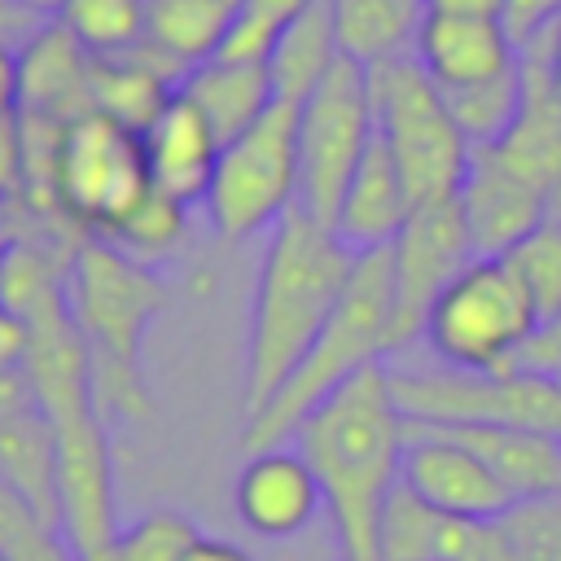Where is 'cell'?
Masks as SVG:
<instances>
[{"label":"cell","mask_w":561,"mask_h":561,"mask_svg":"<svg viewBox=\"0 0 561 561\" xmlns=\"http://www.w3.org/2000/svg\"><path fill=\"white\" fill-rule=\"evenodd\" d=\"M368 83H373L377 136L399 162L412 202L425 206L456 197L473 162V140L460 131L443 88L425 75L416 53L408 48L386 61H373Z\"/></svg>","instance_id":"5"},{"label":"cell","mask_w":561,"mask_h":561,"mask_svg":"<svg viewBox=\"0 0 561 561\" xmlns=\"http://www.w3.org/2000/svg\"><path fill=\"white\" fill-rule=\"evenodd\" d=\"M434 430L478 451L491 465V473L513 491V500L561 491V434L526 430V425H434Z\"/></svg>","instance_id":"20"},{"label":"cell","mask_w":561,"mask_h":561,"mask_svg":"<svg viewBox=\"0 0 561 561\" xmlns=\"http://www.w3.org/2000/svg\"><path fill=\"white\" fill-rule=\"evenodd\" d=\"M31 408H39V403H35V390H31L26 368H4L0 364V421L22 416Z\"/></svg>","instance_id":"38"},{"label":"cell","mask_w":561,"mask_h":561,"mask_svg":"<svg viewBox=\"0 0 561 561\" xmlns=\"http://www.w3.org/2000/svg\"><path fill=\"white\" fill-rule=\"evenodd\" d=\"M394 403L408 421L425 425H526V430H561V377L535 368L508 373H469V368H434V373H399L390 368Z\"/></svg>","instance_id":"10"},{"label":"cell","mask_w":561,"mask_h":561,"mask_svg":"<svg viewBox=\"0 0 561 561\" xmlns=\"http://www.w3.org/2000/svg\"><path fill=\"white\" fill-rule=\"evenodd\" d=\"M197 526L175 508H153L131 526H118L114 543L96 561H184Z\"/></svg>","instance_id":"32"},{"label":"cell","mask_w":561,"mask_h":561,"mask_svg":"<svg viewBox=\"0 0 561 561\" xmlns=\"http://www.w3.org/2000/svg\"><path fill=\"white\" fill-rule=\"evenodd\" d=\"M0 482L9 491H18L35 513H44L53 526H61V508H57V430L39 408L0 421Z\"/></svg>","instance_id":"22"},{"label":"cell","mask_w":561,"mask_h":561,"mask_svg":"<svg viewBox=\"0 0 561 561\" xmlns=\"http://www.w3.org/2000/svg\"><path fill=\"white\" fill-rule=\"evenodd\" d=\"M57 22L92 57H114V53H127L149 39L145 0H61Z\"/></svg>","instance_id":"26"},{"label":"cell","mask_w":561,"mask_h":561,"mask_svg":"<svg viewBox=\"0 0 561 561\" xmlns=\"http://www.w3.org/2000/svg\"><path fill=\"white\" fill-rule=\"evenodd\" d=\"M443 517L399 482L381 513V561H438Z\"/></svg>","instance_id":"29"},{"label":"cell","mask_w":561,"mask_h":561,"mask_svg":"<svg viewBox=\"0 0 561 561\" xmlns=\"http://www.w3.org/2000/svg\"><path fill=\"white\" fill-rule=\"evenodd\" d=\"M548 215L552 219H561V175L552 180V188H548Z\"/></svg>","instance_id":"44"},{"label":"cell","mask_w":561,"mask_h":561,"mask_svg":"<svg viewBox=\"0 0 561 561\" xmlns=\"http://www.w3.org/2000/svg\"><path fill=\"white\" fill-rule=\"evenodd\" d=\"M508 561H561V491L522 495L500 517Z\"/></svg>","instance_id":"30"},{"label":"cell","mask_w":561,"mask_h":561,"mask_svg":"<svg viewBox=\"0 0 561 561\" xmlns=\"http://www.w3.org/2000/svg\"><path fill=\"white\" fill-rule=\"evenodd\" d=\"M53 18H44V13H35V9H26V4H18V0H0V44H9V48H26L44 26H48Z\"/></svg>","instance_id":"36"},{"label":"cell","mask_w":561,"mask_h":561,"mask_svg":"<svg viewBox=\"0 0 561 561\" xmlns=\"http://www.w3.org/2000/svg\"><path fill=\"white\" fill-rule=\"evenodd\" d=\"M460 210L478 254H508L535 224L548 219V193L517 175L495 149L478 145L460 184Z\"/></svg>","instance_id":"16"},{"label":"cell","mask_w":561,"mask_h":561,"mask_svg":"<svg viewBox=\"0 0 561 561\" xmlns=\"http://www.w3.org/2000/svg\"><path fill=\"white\" fill-rule=\"evenodd\" d=\"M26 351H31V324L0 307V364L26 368Z\"/></svg>","instance_id":"39"},{"label":"cell","mask_w":561,"mask_h":561,"mask_svg":"<svg viewBox=\"0 0 561 561\" xmlns=\"http://www.w3.org/2000/svg\"><path fill=\"white\" fill-rule=\"evenodd\" d=\"M557 434H561V430H557Z\"/></svg>","instance_id":"47"},{"label":"cell","mask_w":561,"mask_h":561,"mask_svg":"<svg viewBox=\"0 0 561 561\" xmlns=\"http://www.w3.org/2000/svg\"><path fill=\"white\" fill-rule=\"evenodd\" d=\"M66 302L92 355V386L105 416L145 421L153 412L140 368L145 329L167 307L162 280L149 263L123 254L118 245L88 237L66 272Z\"/></svg>","instance_id":"3"},{"label":"cell","mask_w":561,"mask_h":561,"mask_svg":"<svg viewBox=\"0 0 561 561\" xmlns=\"http://www.w3.org/2000/svg\"><path fill=\"white\" fill-rule=\"evenodd\" d=\"M22 105V53L0 44V118L18 114Z\"/></svg>","instance_id":"40"},{"label":"cell","mask_w":561,"mask_h":561,"mask_svg":"<svg viewBox=\"0 0 561 561\" xmlns=\"http://www.w3.org/2000/svg\"><path fill=\"white\" fill-rule=\"evenodd\" d=\"M0 561H9V557H4V552H0Z\"/></svg>","instance_id":"46"},{"label":"cell","mask_w":561,"mask_h":561,"mask_svg":"<svg viewBox=\"0 0 561 561\" xmlns=\"http://www.w3.org/2000/svg\"><path fill=\"white\" fill-rule=\"evenodd\" d=\"M57 430V508L61 535L79 561H96L114 535V465H110V434L101 412L53 421Z\"/></svg>","instance_id":"12"},{"label":"cell","mask_w":561,"mask_h":561,"mask_svg":"<svg viewBox=\"0 0 561 561\" xmlns=\"http://www.w3.org/2000/svg\"><path fill=\"white\" fill-rule=\"evenodd\" d=\"M508 267L517 272V280L526 285L535 311H539V329L561 320V219H543L535 224L508 254Z\"/></svg>","instance_id":"27"},{"label":"cell","mask_w":561,"mask_h":561,"mask_svg":"<svg viewBox=\"0 0 561 561\" xmlns=\"http://www.w3.org/2000/svg\"><path fill=\"white\" fill-rule=\"evenodd\" d=\"M337 57H342V39H337V22H333V0H311L294 22H285V31L267 57L276 96L302 105Z\"/></svg>","instance_id":"23"},{"label":"cell","mask_w":561,"mask_h":561,"mask_svg":"<svg viewBox=\"0 0 561 561\" xmlns=\"http://www.w3.org/2000/svg\"><path fill=\"white\" fill-rule=\"evenodd\" d=\"M184 561H254L241 543H232V539H210V535H197L193 539V548L184 552Z\"/></svg>","instance_id":"41"},{"label":"cell","mask_w":561,"mask_h":561,"mask_svg":"<svg viewBox=\"0 0 561 561\" xmlns=\"http://www.w3.org/2000/svg\"><path fill=\"white\" fill-rule=\"evenodd\" d=\"M0 254H4V232H0Z\"/></svg>","instance_id":"45"},{"label":"cell","mask_w":561,"mask_h":561,"mask_svg":"<svg viewBox=\"0 0 561 561\" xmlns=\"http://www.w3.org/2000/svg\"><path fill=\"white\" fill-rule=\"evenodd\" d=\"M390 351H394V267H390V245H381L355 259V272L329 324L320 329L302 364L289 373V381L267 399V408L245 421L241 447L245 451L280 447L337 386H346L368 364H386Z\"/></svg>","instance_id":"4"},{"label":"cell","mask_w":561,"mask_h":561,"mask_svg":"<svg viewBox=\"0 0 561 561\" xmlns=\"http://www.w3.org/2000/svg\"><path fill=\"white\" fill-rule=\"evenodd\" d=\"M18 110L53 118L61 127L96 110L92 53L57 18L22 48V105Z\"/></svg>","instance_id":"17"},{"label":"cell","mask_w":561,"mask_h":561,"mask_svg":"<svg viewBox=\"0 0 561 561\" xmlns=\"http://www.w3.org/2000/svg\"><path fill=\"white\" fill-rule=\"evenodd\" d=\"M184 215H188L184 202H175L171 193L153 188V193H149L110 237H101V241L118 245L123 254H131V259H140V263H153V259L171 254V245L184 237Z\"/></svg>","instance_id":"31"},{"label":"cell","mask_w":561,"mask_h":561,"mask_svg":"<svg viewBox=\"0 0 561 561\" xmlns=\"http://www.w3.org/2000/svg\"><path fill=\"white\" fill-rule=\"evenodd\" d=\"M298 451L316 469L342 561H381V513L399 486L408 421L390 390V368L368 364L337 386L302 425Z\"/></svg>","instance_id":"1"},{"label":"cell","mask_w":561,"mask_h":561,"mask_svg":"<svg viewBox=\"0 0 561 561\" xmlns=\"http://www.w3.org/2000/svg\"><path fill=\"white\" fill-rule=\"evenodd\" d=\"M289 206H298V101L276 96L250 131L219 149L202 210L224 241H241L272 228Z\"/></svg>","instance_id":"8"},{"label":"cell","mask_w":561,"mask_h":561,"mask_svg":"<svg viewBox=\"0 0 561 561\" xmlns=\"http://www.w3.org/2000/svg\"><path fill=\"white\" fill-rule=\"evenodd\" d=\"M478 259L460 197L425 202L412 210L403 232L390 245L394 267V351L412 346L425 333V316L438 294Z\"/></svg>","instance_id":"11"},{"label":"cell","mask_w":561,"mask_h":561,"mask_svg":"<svg viewBox=\"0 0 561 561\" xmlns=\"http://www.w3.org/2000/svg\"><path fill=\"white\" fill-rule=\"evenodd\" d=\"M412 53L443 92L473 88L522 66V48L513 44L508 26L500 18L469 13H425Z\"/></svg>","instance_id":"14"},{"label":"cell","mask_w":561,"mask_h":561,"mask_svg":"<svg viewBox=\"0 0 561 561\" xmlns=\"http://www.w3.org/2000/svg\"><path fill=\"white\" fill-rule=\"evenodd\" d=\"M0 232H4V228H0Z\"/></svg>","instance_id":"48"},{"label":"cell","mask_w":561,"mask_h":561,"mask_svg":"<svg viewBox=\"0 0 561 561\" xmlns=\"http://www.w3.org/2000/svg\"><path fill=\"white\" fill-rule=\"evenodd\" d=\"M530 44H543V57H548V66H552V79H557V88H561V18H557L539 39H530Z\"/></svg>","instance_id":"42"},{"label":"cell","mask_w":561,"mask_h":561,"mask_svg":"<svg viewBox=\"0 0 561 561\" xmlns=\"http://www.w3.org/2000/svg\"><path fill=\"white\" fill-rule=\"evenodd\" d=\"M517 368H535V373H552V377H561V320L548 324V329H539V333L530 337V346L522 351Z\"/></svg>","instance_id":"37"},{"label":"cell","mask_w":561,"mask_h":561,"mask_svg":"<svg viewBox=\"0 0 561 561\" xmlns=\"http://www.w3.org/2000/svg\"><path fill=\"white\" fill-rule=\"evenodd\" d=\"M443 96H447L460 131L473 140V149L478 145H495L513 127V118L522 110V66L500 75V79H486V83H473V88H456V92H443Z\"/></svg>","instance_id":"28"},{"label":"cell","mask_w":561,"mask_h":561,"mask_svg":"<svg viewBox=\"0 0 561 561\" xmlns=\"http://www.w3.org/2000/svg\"><path fill=\"white\" fill-rule=\"evenodd\" d=\"M232 504L245 530H254L259 539H289L324 508V495L307 456L280 443V447L250 451V460L237 473Z\"/></svg>","instance_id":"15"},{"label":"cell","mask_w":561,"mask_h":561,"mask_svg":"<svg viewBox=\"0 0 561 561\" xmlns=\"http://www.w3.org/2000/svg\"><path fill=\"white\" fill-rule=\"evenodd\" d=\"M355 259L359 254L302 206H289L272 224L245 346V421L263 412L267 399L302 364L333 307L342 302Z\"/></svg>","instance_id":"2"},{"label":"cell","mask_w":561,"mask_h":561,"mask_svg":"<svg viewBox=\"0 0 561 561\" xmlns=\"http://www.w3.org/2000/svg\"><path fill=\"white\" fill-rule=\"evenodd\" d=\"M421 18H425V0H333L342 53L364 66L408 53Z\"/></svg>","instance_id":"25"},{"label":"cell","mask_w":561,"mask_h":561,"mask_svg":"<svg viewBox=\"0 0 561 561\" xmlns=\"http://www.w3.org/2000/svg\"><path fill=\"white\" fill-rule=\"evenodd\" d=\"M18 4H26V9H35L44 18H57V9H61V0H18Z\"/></svg>","instance_id":"43"},{"label":"cell","mask_w":561,"mask_h":561,"mask_svg":"<svg viewBox=\"0 0 561 561\" xmlns=\"http://www.w3.org/2000/svg\"><path fill=\"white\" fill-rule=\"evenodd\" d=\"M539 333V311L504 254H478L430 307L425 346L447 368L508 373Z\"/></svg>","instance_id":"6"},{"label":"cell","mask_w":561,"mask_h":561,"mask_svg":"<svg viewBox=\"0 0 561 561\" xmlns=\"http://www.w3.org/2000/svg\"><path fill=\"white\" fill-rule=\"evenodd\" d=\"M26 188V149H22V123L18 114L0 118V206L22 202Z\"/></svg>","instance_id":"35"},{"label":"cell","mask_w":561,"mask_h":561,"mask_svg":"<svg viewBox=\"0 0 561 561\" xmlns=\"http://www.w3.org/2000/svg\"><path fill=\"white\" fill-rule=\"evenodd\" d=\"M0 552L9 561H79L61 526L35 513L18 491L0 482Z\"/></svg>","instance_id":"33"},{"label":"cell","mask_w":561,"mask_h":561,"mask_svg":"<svg viewBox=\"0 0 561 561\" xmlns=\"http://www.w3.org/2000/svg\"><path fill=\"white\" fill-rule=\"evenodd\" d=\"M219 149H224V140L215 136L210 118L184 92H175L171 105L158 114V123L145 131V153H149L153 184L162 193H171L175 202H184V206L206 202Z\"/></svg>","instance_id":"18"},{"label":"cell","mask_w":561,"mask_h":561,"mask_svg":"<svg viewBox=\"0 0 561 561\" xmlns=\"http://www.w3.org/2000/svg\"><path fill=\"white\" fill-rule=\"evenodd\" d=\"M145 9L149 44L193 70L219 53L224 35L241 13V0H145Z\"/></svg>","instance_id":"24"},{"label":"cell","mask_w":561,"mask_h":561,"mask_svg":"<svg viewBox=\"0 0 561 561\" xmlns=\"http://www.w3.org/2000/svg\"><path fill=\"white\" fill-rule=\"evenodd\" d=\"M180 92L210 118V127L224 145L237 140L241 131H250L276 101V83H272L267 61H224V57L193 66L184 75Z\"/></svg>","instance_id":"21"},{"label":"cell","mask_w":561,"mask_h":561,"mask_svg":"<svg viewBox=\"0 0 561 561\" xmlns=\"http://www.w3.org/2000/svg\"><path fill=\"white\" fill-rule=\"evenodd\" d=\"M311 0H241V13L232 31L224 35L219 53L224 61H267L285 22H294Z\"/></svg>","instance_id":"34"},{"label":"cell","mask_w":561,"mask_h":561,"mask_svg":"<svg viewBox=\"0 0 561 561\" xmlns=\"http://www.w3.org/2000/svg\"><path fill=\"white\" fill-rule=\"evenodd\" d=\"M416 202L403 184V171L399 162L390 158L386 140L373 136L364 162L355 167L346 193H342V206H337V219H333V232L355 250H381V245H394V237L403 232V224L412 219Z\"/></svg>","instance_id":"19"},{"label":"cell","mask_w":561,"mask_h":561,"mask_svg":"<svg viewBox=\"0 0 561 561\" xmlns=\"http://www.w3.org/2000/svg\"><path fill=\"white\" fill-rule=\"evenodd\" d=\"M399 482L430 508L451 517H500L513 504V491L491 473V465L478 451L421 421H408Z\"/></svg>","instance_id":"13"},{"label":"cell","mask_w":561,"mask_h":561,"mask_svg":"<svg viewBox=\"0 0 561 561\" xmlns=\"http://www.w3.org/2000/svg\"><path fill=\"white\" fill-rule=\"evenodd\" d=\"M153 188L140 131L101 110L66 127L57 153V206L83 237H110Z\"/></svg>","instance_id":"9"},{"label":"cell","mask_w":561,"mask_h":561,"mask_svg":"<svg viewBox=\"0 0 561 561\" xmlns=\"http://www.w3.org/2000/svg\"><path fill=\"white\" fill-rule=\"evenodd\" d=\"M377 136L368 66L337 57L298 105V206L333 228L342 193Z\"/></svg>","instance_id":"7"}]
</instances>
